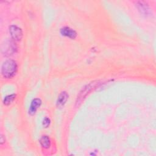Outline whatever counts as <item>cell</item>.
Here are the masks:
<instances>
[{
    "label": "cell",
    "instance_id": "3957f363",
    "mask_svg": "<svg viewBox=\"0 0 156 156\" xmlns=\"http://www.w3.org/2000/svg\"><path fill=\"white\" fill-rule=\"evenodd\" d=\"M9 32L12 38L15 41H20L22 38V30L16 25H12L9 27Z\"/></svg>",
    "mask_w": 156,
    "mask_h": 156
},
{
    "label": "cell",
    "instance_id": "9c48e42d",
    "mask_svg": "<svg viewBox=\"0 0 156 156\" xmlns=\"http://www.w3.org/2000/svg\"><path fill=\"white\" fill-rule=\"evenodd\" d=\"M40 143L41 144V146L45 148V149H48L51 146V141L49 138L48 136H42L40 139Z\"/></svg>",
    "mask_w": 156,
    "mask_h": 156
},
{
    "label": "cell",
    "instance_id": "8992f818",
    "mask_svg": "<svg viewBox=\"0 0 156 156\" xmlns=\"http://www.w3.org/2000/svg\"><path fill=\"white\" fill-rule=\"evenodd\" d=\"M136 6L137 7L140 13H142L143 15H145V16L149 15L151 13V10L148 5L146 2L143 1H138L136 2Z\"/></svg>",
    "mask_w": 156,
    "mask_h": 156
},
{
    "label": "cell",
    "instance_id": "5b68a950",
    "mask_svg": "<svg viewBox=\"0 0 156 156\" xmlns=\"http://www.w3.org/2000/svg\"><path fill=\"white\" fill-rule=\"evenodd\" d=\"M60 34L62 35L71 39H74L77 37L76 32L74 29L67 26L63 27L60 29Z\"/></svg>",
    "mask_w": 156,
    "mask_h": 156
},
{
    "label": "cell",
    "instance_id": "8fae6325",
    "mask_svg": "<svg viewBox=\"0 0 156 156\" xmlns=\"http://www.w3.org/2000/svg\"><path fill=\"white\" fill-rule=\"evenodd\" d=\"M51 123V120L49 118L46 117L44 119H43V125L44 127H48L49 124Z\"/></svg>",
    "mask_w": 156,
    "mask_h": 156
},
{
    "label": "cell",
    "instance_id": "277c9868",
    "mask_svg": "<svg viewBox=\"0 0 156 156\" xmlns=\"http://www.w3.org/2000/svg\"><path fill=\"white\" fill-rule=\"evenodd\" d=\"M96 83L94 82H91L90 84L87 85L82 90V91L80 92V94L79 95V96H77V104L80 103V102H81V101L82 100V99H83L85 98V97L87 95V94L89 93V92L91 91V90L92 89V88H93L94 87H95Z\"/></svg>",
    "mask_w": 156,
    "mask_h": 156
},
{
    "label": "cell",
    "instance_id": "ba28073f",
    "mask_svg": "<svg viewBox=\"0 0 156 156\" xmlns=\"http://www.w3.org/2000/svg\"><path fill=\"white\" fill-rule=\"evenodd\" d=\"M68 94L66 91H62L60 93V94L58 95V98L57 99L56 105L57 107H63L66 102L68 99Z\"/></svg>",
    "mask_w": 156,
    "mask_h": 156
},
{
    "label": "cell",
    "instance_id": "7a4b0ae2",
    "mask_svg": "<svg viewBox=\"0 0 156 156\" xmlns=\"http://www.w3.org/2000/svg\"><path fill=\"white\" fill-rule=\"evenodd\" d=\"M16 46L15 43L11 40H7L2 45V52L5 55H10L15 52Z\"/></svg>",
    "mask_w": 156,
    "mask_h": 156
},
{
    "label": "cell",
    "instance_id": "6da1fadb",
    "mask_svg": "<svg viewBox=\"0 0 156 156\" xmlns=\"http://www.w3.org/2000/svg\"><path fill=\"white\" fill-rule=\"evenodd\" d=\"M17 63L13 60H7L5 61L1 66L2 75L5 78L13 77L17 71Z\"/></svg>",
    "mask_w": 156,
    "mask_h": 156
},
{
    "label": "cell",
    "instance_id": "30bf717a",
    "mask_svg": "<svg viewBox=\"0 0 156 156\" xmlns=\"http://www.w3.org/2000/svg\"><path fill=\"white\" fill-rule=\"evenodd\" d=\"M16 95L15 94H12L10 95H8L6 96L5 97H4V100H3V103L5 105H9L10 104H11L14 99H15Z\"/></svg>",
    "mask_w": 156,
    "mask_h": 156
},
{
    "label": "cell",
    "instance_id": "52a82bcc",
    "mask_svg": "<svg viewBox=\"0 0 156 156\" xmlns=\"http://www.w3.org/2000/svg\"><path fill=\"white\" fill-rule=\"evenodd\" d=\"M41 104V101L39 98H35L34 99L29 106V113L31 115H33L35 113L37 109L40 107Z\"/></svg>",
    "mask_w": 156,
    "mask_h": 156
}]
</instances>
